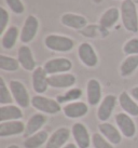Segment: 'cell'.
<instances>
[{"instance_id": "cell-1", "label": "cell", "mask_w": 138, "mask_h": 148, "mask_svg": "<svg viewBox=\"0 0 138 148\" xmlns=\"http://www.w3.org/2000/svg\"><path fill=\"white\" fill-rule=\"evenodd\" d=\"M121 20L124 28L130 33L138 32V9L134 0H123L121 3Z\"/></svg>"}, {"instance_id": "cell-2", "label": "cell", "mask_w": 138, "mask_h": 148, "mask_svg": "<svg viewBox=\"0 0 138 148\" xmlns=\"http://www.w3.org/2000/svg\"><path fill=\"white\" fill-rule=\"evenodd\" d=\"M44 45L51 51L55 52H69L73 49L74 41L71 38L63 35H49L44 39Z\"/></svg>"}, {"instance_id": "cell-3", "label": "cell", "mask_w": 138, "mask_h": 148, "mask_svg": "<svg viewBox=\"0 0 138 148\" xmlns=\"http://www.w3.org/2000/svg\"><path fill=\"white\" fill-rule=\"evenodd\" d=\"M31 106L37 110L49 115H55L61 111V104L56 99H49L40 94L35 95L31 99Z\"/></svg>"}, {"instance_id": "cell-4", "label": "cell", "mask_w": 138, "mask_h": 148, "mask_svg": "<svg viewBox=\"0 0 138 148\" xmlns=\"http://www.w3.org/2000/svg\"><path fill=\"white\" fill-rule=\"evenodd\" d=\"M9 88L12 93L13 99L22 108H27L29 104H31V99L29 97V93L24 83L20 80H11L9 83Z\"/></svg>"}, {"instance_id": "cell-5", "label": "cell", "mask_w": 138, "mask_h": 148, "mask_svg": "<svg viewBox=\"0 0 138 148\" xmlns=\"http://www.w3.org/2000/svg\"><path fill=\"white\" fill-rule=\"evenodd\" d=\"M39 29V21L35 15H28L25 20L22 30H20V40L22 43L27 45L29 42H31L35 39V37L38 34Z\"/></svg>"}, {"instance_id": "cell-6", "label": "cell", "mask_w": 138, "mask_h": 148, "mask_svg": "<svg viewBox=\"0 0 138 148\" xmlns=\"http://www.w3.org/2000/svg\"><path fill=\"white\" fill-rule=\"evenodd\" d=\"M44 70L49 76L58 74H65L71 70L72 68V63L70 60L66 58H51L46 61L43 66Z\"/></svg>"}, {"instance_id": "cell-7", "label": "cell", "mask_w": 138, "mask_h": 148, "mask_svg": "<svg viewBox=\"0 0 138 148\" xmlns=\"http://www.w3.org/2000/svg\"><path fill=\"white\" fill-rule=\"evenodd\" d=\"M78 56L86 67H95L98 64V56L93 45L89 42H82L78 48Z\"/></svg>"}, {"instance_id": "cell-8", "label": "cell", "mask_w": 138, "mask_h": 148, "mask_svg": "<svg viewBox=\"0 0 138 148\" xmlns=\"http://www.w3.org/2000/svg\"><path fill=\"white\" fill-rule=\"evenodd\" d=\"M115 123L118 125L119 130L123 135L127 138L134 137L136 134V125L130 115L126 112H119L115 115Z\"/></svg>"}, {"instance_id": "cell-9", "label": "cell", "mask_w": 138, "mask_h": 148, "mask_svg": "<svg viewBox=\"0 0 138 148\" xmlns=\"http://www.w3.org/2000/svg\"><path fill=\"white\" fill-rule=\"evenodd\" d=\"M49 75L46 74L43 67H37L31 75V82H33V91L38 94H43L49 88Z\"/></svg>"}, {"instance_id": "cell-10", "label": "cell", "mask_w": 138, "mask_h": 148, "mask_svg": "<svg viewBox=\"0 0 138 148\" xmlns=\"http://www.w3.org/2000/svg\"><path fill=\"white\" fill-rule=\"evenodd\" d=\"M48 81H49V86L54 89H68L74 86L77 78L74 75L70 73H65V74L49 76Z\"/></svg>"}, {"instance_id": "cell-11", "label": "cell", "mask_w": 138, "mask_h": 148, "mask_svg": "<svg viewBox=\"0 0 138 148\" xmlns=\"http://www.w3.org/2000/svg\"><path fill=\"white\" fill-rule=\"evenodd\" d=\"M117 104V96L113 94L106 95L104 99L100 102V105L98 107L97 110V118L102 122H106L109 119L112 112L114 110V107Z\"/></svg>"}, {"instance_id": "cell-12", "label": "cell", "mask_w": 138, "mask_h": 148, "mask_svg": "<svg viewBox=\"0 0 138 148\" xmlns=\"http://www.w3.org/2000/svg\"><path fill=\"white\" fill-rule=\"evenodd\" d=\"M71 133L76 144L79 148H89L92 138L89 137V131L83 123H74L71 127Z\"/></svg>"}, {"instance_id": "cell-13", "label": "cell", "mask_w": 138, "mask_h": 148, "mask_svg": "<svg viewBox=\"0 0 138 148\" xmlns=\"http://www.w3.org/2000/svg\"><path fill=\"white\" fill-rule=\"evenodd\" d=\"M17 61L20 63V65L27 71H33L37 68L33 52L28 45L20 47V49L17 51Z\"/></svg>"}, {"instance_id": "cell-14", "label": "cell", "mask_w": 138, "mask_h": 148, "mask_svg": "<svg viewBox=\"0 0 138 148\" xmlns=\"http://www.w3.org/2000/svg\"><path fill=\"white\" fill-rule=\"evenodd\" d=\"M70 137V131L67 127H59L49 137L45 148H63Z\"/></svg>"}, {"instance_id": "cell-15", "label": "cell", "mask_w": 138, "mask_h": 148, "mask_svg": "<svg viewBox=\"0 0 138 148\" xmlns=\"http://www.w3.org/2000/svg\"><path fill=\"white\" fill-rule=\"evenodd\" d=\"M86 99L91 106H96L102 101V86L96 79H89L86 83Z\"/></svg>"}, {"instance_id": "cell-16", "label": "cell", "mask_w": 138, "mask_h": 148, "mask_svg": "<svg viewBox=\"0 0 138 148\" xmlns=\"http://www.w3.org/2000/svg\"><path fill=\"white\" fill-rule=\"evenodd\" d=\"M26 125L24 122L20 120H14V121H5L0 123V137H7V136L18 135V134H24Z\"/></svg>"}, {"instance_id": "cell-17", "label": "cell", "mask_w": 138, "mask_h": 148, "mask_svg": "<svg viewBox=\"0 0 138 148\" xmlns=\"http://www.w3.org/2000/svg\"><path fill=\"white\" fill-rule=\"evenodd\" d=\"M61 23L66 27L72 29H82L87 25L86 17L76 13H64L61 17Z\"/></svg>"}, {"instance_id": "cell-18", "label": "cell", "mask_w": 138, "mask_h": 148, "mask_svg": "<svg viewBox=\"0 0 138 148\" xmlns=\"http://www.w3.org/2000/svg\"><path fill=\"white\" fill-rule=\"evenodd\" d=\"M63 111L66 117L71 118V119H77L85 116L89 111V106L83 102H72V103L66 104Z\"/></svg>"}, {"instance_id": "cell-19", "label": "cell", "mask_w": 138, "mask_h": 148, "mask_svg": "<svg viewBox=\"0 0 138 148\" xmlns=\"http://www.w3.org/2000/svg\"><path fill=\"white\" fill-rule=\"evenodd\" d=\"M46 122V117L43 114H35L29 118L28 122L26 124L24 132V136L27 138L29 136L36 134L37 132L40 131V129Z\"/></svg>"}, {"instance_id": "cell-20", "label": "cell", "mask_w": 138, "mask_h": 148, "mask_svg": "<svg viewBox=\"0 0 138 148\" xmlns=\"http://www.w3.org/2000/svg\"><path fill=\"white\" fill-rule=\"evenodd\" d=\"M120 16H121L120 9L115 8V7L107 9L105 12L102 14L100 18H99V25L102 26V28H111L119 21Z\"/></svg>"}, {"instance_id": "cell-21", "label": "cell", "mask_w": 138, "mask_h": 148, "mask_svg": "<svg viewBox=\"0 0 138 148\" xmlns=\"http://www.w3.org/2000/svg\"><path fill=\"white\" fill-rule=\"evenodd\" d=\"M99 132L102 133V135L105 136L107 140H109L112 145H118L121 143L122 137L120 130H118L115 127H113L112 124L107 123V122H102L98 125Z\"/></svg>"}, {"instance_id": "cell-22", "label": "cell", "mask_w": 138, "mask_h": 148, "mask_svg": "<svg viewBox=\"0 0 138 148\" xmlns=\"http://www.w3.org/2000/svg\"><path fill=\"white\" fill-rule=\"evenodd\" d=\"M119 103L122 109L125 111L127 115L130 116H138V104L134 101L126 91H123L121 94L119 95Z\"/></svg>"}, {"instance_id": "cell-23", "label": "cell", "mask_w": 138, "mask_h": 148, "mask_svg": "<svg viewBox=\"0 0 138 148\" xmlns=\"http://www.w3.org/2000/svg\"><path fill=\"white\" fill-rule=\"evenodd\" d=\"M23 117V112L20 107L14 105H3L0 107V122L20 120Z\"/></svg>"}, {"instance_id": "cell-24", "label": "cell", "mask_w": 138, "mask_h": 148, "mask_svg": "<svg viewBox=\"0 0 138 148\" xmlns=\"http://www.w3.org/2000/svg\"><path fill=\"white\" fill-rule=\"evenodd\" d=\"M20 32L16 26H10L8 29L2 34L1 37V45L5 50H11L16 45L17 38L20 37Z\"/></svg>"}, {"instance_id": "cell-25", "label": "cell", "mask_w": 138, "mask_h": 148, "mask_svg": "<svg viewBox=\"0 0 138 148\" xmlns=\"http://www.w3.org/2000/svg\"><path fill=\"white\" fill-rule=\"evenodd\" d=\"M49 140V135L46 131H39L36 134L29 136L24 142L25 148H39L46 143Z\"/></svg>"}, {"instance_id": "cell-26", "label": "cell", "mask_w": 138, "mask_h": 148, "mask_svg": "<svg viewBox=\"0 0 138 148\" xmlns=\"http://www.w3.org/2000/svg\"><path fill=\"white\" fill-rule=\"evenodd\" d=\"M138 68V55H130L122 62L120 74L122 77H128Z\"/></svg>"}, {"instance_id": "cell-27", "label": "cell", "mask_w": 138, "mask_h": 148, "mask_svg": "<svg viewBox=\"0 0 138 148\" xmlns=\"http://www.w3.org/2000/svg\"><path fill=\"white\" fill-rule=\"evenodd\" d=\"M82 96V91L81 89L78 88H72L65 92L64 94L57 95L56 101L59 104L63 103H72V102H77V99H79Z\"/></svg>"}, {"instance_id": "cell-28", "label": "cell", "mask_w": 138, "mask_h": 148, "mask_svg": "<svg viewBox=\"0 0 138 148\" xmlns=\"http://www.w3.org/2000/svg\"><path fill=\"white\" fill-rule=\"evenodd\" d=\"M20 63L17 58L7 56L4 54L0 55V69L4 71H16L20 68Z\"/></svg>"}, {"instance_id": "cell-29", "label": "cell", "mask_w": 138, "mask_h": 148, "mask_svg": "<svg viewBox=\"0 0 138 148\" xmlns=\"http://www.w3.org/2000/svg\"><path fill=\"white\" fill-rule=\"evenodd\" d=\"M13 102L12 93L10 91V88L7 86V83L4 82L3 78H0V104L3 105H10Z\"/></svg>"}, {"instance_id": "cell-30", "label": "cell", "mask_w": 138, "mask_h": 148, "mask_svg": "<svg viewBox=\"0 0 138 148\" xmlns=\"http://www.w3.org/2000/svg\"><path fill=\"white\" fill-rule=\"evenodd\" d=\"M92 144L94 148H113V145L99 133H94L92 135Z\"/></svg>"}, {"instance_id": "cell-31", "label": "cell", "mask_w": 138, "mask_h": 148, "mask_svg": "<svg viewBox=\"0 0 138 148\" xmlns=\"http://www.w3.org/2000/svg\"><path fill=\"white\" fill-rule=\"evenodd\" d=\"M123 52L130 56V55H138V38H132L124 43L123 45Z\"/></svg>"}, {"instance_id": "cell-32", "label": "cell", "mask_w": 138, "mask_h": 148, "mask_svg": "<svg viewBox=\"0 0 138 148\" xmlns=\"http://www.w3.org/2000/svg\"><path fill=\"white\" fill-rule=\"evenodd\" d=\"M10 10L15 14H23L25 11V5L22 0H5Z\"/></svg>"}, {"instance_id": "cell-33", "label": "cell", "mask_w": 138, "mask_h": 148, "mask_svg": "<svg viewBox=\"0 0 138 148\" xmlns=\"http://www.w3.org/2000/svg\"><path fill=\"white\" fill-rule=\"evenodd\" d=\"M9 21H10V15H9V12L3 8L1 7L0 8V34H2L7 30V26L9 24Z\"/></svg>"}, {"instance_id": "cell-34", "label": "cell", "mask_w": 138, "mask_h": 148, "mask_svg": "<svg viewBox=\"0 0 138 148\" xmlns=\"http://www.w3.org/2000/svg\"><path fill=\"white\" fill-rule=\"evenodd\" d=\"M130 95H132V97H133L135 101H137L138 102V86L132 88V90H130Z\"/></svg>"}, {"instance_id": "cell-35", "label": "cell", "mask_w": 138, "mask_h": 148, "mask_svg": "<svg viewBox=\"0 0 138 148\" xmlns=\"http://www.w3.org/2000/svg\"><path fill=\"white\" fill-rule=\"evenodd\" d=\"M63 148H78V146L76 144H72V143H69V144H66Z\"/></svg>"}, {"instance_id": "cell-36", "label": "cell", "mask_w": 138, "mask_h": 148, "mask_svg": "<svg viewBox=\"0 0 138 148\" xmlns=\"http://www.w3.org/2000/svg\"><path fill=\"white\" fill-rule=\"evenodd\" d=\"M8 148H20L17 145H10V146H8Z\"/></svg>"}, {"instance_id": "cell-37", "label": "cell", "mask_w": 138, "mask_h": 148, "mask_svg": "<svg viewBox=\"0 0 138 148\" xmlns=\"http://www.w3.org/2000/svg\"><path fill=\"white\" fill-rule=\"evenodd\" d=\"M134 2H135L136 4H137V3H138V0H134Z\"/></svg>"}]
</instances>
